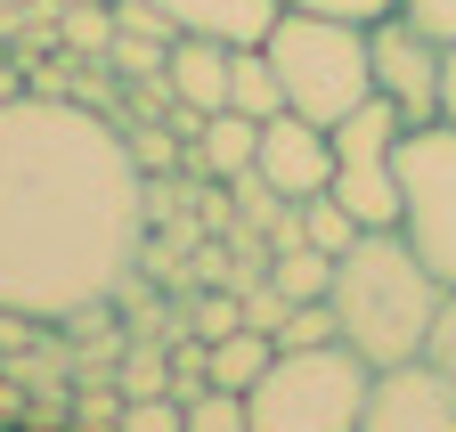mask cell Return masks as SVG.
Returning a JSON list of instances; mask_svg holds the SVG:
<instances>
[{"label": "cell", "mask_w": 456, "mask_h": 432, "mask_svg": "<svg viewBox=\"0 0 456 432\" xmlns=\"http://www.w3.org/2000/svg\"><path fill=\"white\" fill-rule=\"evenodd\" d=\"M228 49L237 41H204V33H180L163 49V90L180 98V106H228Z\"/></svg>", "instance_id": "9c48e42d"}, {"label": "cell", "mask_w": 456, "mask_h": 432, "mask_svg": "<svg viewBox=\"0 0 456 432\" xmlns=\"http://www.w3.org/2000/svg\"><path fill=\"white\" fill-rule=\"evenodd\" d=\"M123 139H131V155H139V172H147V180H163L171 164H188V147H180V139H155V131H123Z\"/></svg>", "instance_id": "d4e9b609"}, {"label": "cell", "mask_w": 456, "mask_h": 432, "mask_svg": "<svg viewBox=\"0 0 456 432\" xmlns=\"http://www.w3.org/2000/svg\"><path fill=\"white\" fill-rule=\"evenodd\" d=\"M188 432H253L245 392H220V384H204V392L188 400Z\"/></svg>", "instance_id": "ffe728a7"}, {"label": "cell", "mask_w": 456, "mask_h": 432, "mask_svg": "<svg viewBox=\"0 0 456 432\" xmlns=\"http://www.w3.org/2000/svg\"><path fill=\"white\" fill-rule=\"evenodd\" d=\"M171 17V33H204V41H269L277 0H147Z\"/></svg>", "instance_id": "30bf717a"}, {"label": "cell", "mask_w": 456, "mask_h": 432, "mask_svg": "<svg viewBox=\"0 0 456 432\" xmlns=\"http://www.w3.org/2000/svg\"><path fill=\"white\" fill-rule=\"evenodd\" d=\"M277 9H318V17H359V25H367V17L391 9V0H277Z\"/></svg>", "instance_id": "83f0119b"}, {"label": "cell", "mask_w": 456, "mask_h": 432, "mask_svg": "<svg viewBox=\"0 0 456 432\" xmlns=\"http://www.w3.org/2000/svg\"><path fill=\"white\" fill-rule=\"evenodd\" d=\"M318 343H342L334 302H294V310H285V327H277V351H318Z\"/></svg>", "instance_id": "d6986e66"}, {"label": "cell", "mask_w": 456, "mask_h": 432, "mask_svg": "<svg viewBox=\"0 0 456 432\" xmlns=\"http://www.w3.org/2000/svg\"><path fill=\"white\" fill-rule=\"evenodd\" d=\"M326 139H334V172H342V164H391L399 139H408V123H399V106H391L383 90H367Z\"/></svg>", "instance_id": "8fae6325"}, {"label": "cell", "mask_w": 456, "mask_h": 432, "mask_svg": "<svg viewBox=\"0 0 456 432\" xmlns=\"http://www.w3.org/2000/svg\"><path fill=\"white\" fill-rule=\"evenodd\" d=\"M204 351H212V384H220V392H253L261 375H269V359H277V335L237 327V335H220V343H204Z\"/></svg>", "instance_id": "9a60e30c"}, {"label": "cell", "mask_w": 456, "mask_h": 432, "mask_svg": "<svg viewBox=\"0 0 456 432\" xmlns=\"http://www.w3.org/2000/svg\"><path fill=\"white\" fill-rule=\"evenodd\" d=\"M114 392L123 400H147V392H171V351H123V367H114Z\"/></svg>", "instance_id": "44dd1931"}, {"label": "cell", "mask_w": 456, "mask_h": 432, "mask_svg": "<svg viewBox=\"0 0 456 432\" xmlns=\"http://www.w3.org/2000/svg\"><path fill=\"white\" fill-rule=\"evenodd\" d=\"M253 147H261V123L237 115V106H212L204 131L188 139V164H196L204 180H237V172H253Z\"/></svg>", "instance_id": "7c38bea8"}, {"label": "cell", "mask_w": 456, "mask_h": 432, "mask_svg": "<svg viewBox=\"0 0 456 432\" xmlns=\"http://www.w3.org/2000/svg\"><path fill=\"white\" fill-rule=\"evenodd\" d=\"M228 106L253 115V123L285 115V90H277V66H269L261 41H237V49H228Z\"/></svg>", "instance_id": "5bb4252c"}, {"label": "cell", "mask_w": 456, "mask_h": 432, "mask_svg": "<svg viewBox=\"0 0 456 432\" xmlns=\"http://www.w3.org/2000/svg\"><path fill=\"white\" fill-rule=\"evenodd\" d=\"M359 432H456V392L432 359H399V367H375L367 384V408H359Z\"/></svg>", "instance_id": "52a82bcc"}, {"label": "cell", "mask_w": 456, "mask_h": 432, "mask_svg": "<svg viewBox=\"0 0 456 432\" xmlns=\"http://www.w3.org/2000/svg\"><path fill=\"white\" fill-rule=\"evenodd\" d=\"M375 367L351 343H318V351H277L269 375L245 392L253 432H359Z\"/></svg>", "instance_id": "277c9868"}, {"label": "cell", "mask_w": 456, "mask_h": 432, "mask_svg": "<svg viewBox=\"0 0 456 432\" xmlns=\"http://www.w3.org/2000/svg\"><path fill=\"white\" fill-rule=\"evenodd\" d=\"M399 237L424 253V269L456 294V131L424 123L399 139Z\"/></svg>", "instance_id": "5b68a950"}, {"label": "cell", "mask_w": 456, "mask_h": 432, "mask_svg": "<svg viewBox=\"0 0 456 432\" xmlns=\"http://www.w3.org/2000/svg\"><path fill=\"white\" fill-rule=\"evenodd\" d=\"M326 302H334L342 343H351L367 367H399V359H424L448 286L424 269V253L399 237V229H359L351 253H334Z\"/></svg>", "instance_id": "7a4b0ae2"}, {"label": "cell", "mask_w": 456, "mask_h": 432, "mask_svg": "<svg viewBox=\"0 0 456 432\" xmlns=\"http://www.w3.org/2000/svg\"><path fill=\"white\" fill-rule=\"evenodd\" d=\"M399 17H416L424 33H440V41H456V0H391Z\"/></svg>", "instance_id": "4316f807"}, {"label": "cell", "mask_w": 456, "mask_h": 432, "mask_svg": "<svg viewBox=\"0 0 456 432\" xmlns=\"http://www.w3.org/2000/svg\"><path fill=\"white\" fill-rule=\"evenodd\" d=\"M114 432H188V400H171V392L123 400V416H114Z\"/></svg>", "instance_id": "7402d4cb"}, {"label": "cell", "mask_w": 456, "mask_h": 432, "mask_svg": "<svg viewBox=\"0 0 456 432\" xmlns=\"http://www.w3.org/2000/svg\"><path fill=\"white\" fill-rule=\"evenodd\" d=\"M147 253V172L131 139L66 90L0 98V310L66 327L114 302Z\"/></svg>", "instance_id": "6da1fadb"}, {"label": "cell", "mask_w": 456, "mask_h": 432, "mask_svg": "<svg viewBox=\"0 0 456 432\" xmlns=\"http://www.w3.org/2000/svg\"><path fill=\"white\" fill-rule=\"evenodd\" d=\"M367 58H375V90L399 106L408 131L440 123V58H448L440 33H424L416 17H399V9H383V17H367Z\"/></svg>", "instance_id": "8992f818"}, {"label": "cell", "mask_w": 456, "mask_h": 432, "mask_svg": "<svg viewBox=\"0 0 456 432\" xmlns=\"http://www.w3.org/2000/svg\"><path fill=\"white\" fill-rule=\"evenodd\" d=\"M269 66L294 115H310L318 131H334L351 106L375 90V58H367V25L359 17H318V9H277L269 25Z\"/></svg>", "instance_id": "3957f363"}, {"label": "cell", "mask_w": 456, "mask_h": 432, "mask_svg": "<svg viewBox=\"0 0 456 432\" xmlns=\"http://www.w3.org/2000/svg\"><path fill=\"white\" fill-rule=\"evenodd\" d=\"M269 286H277L285 302H326L334 253H318V245H277V253H269Z\"/></svg>", "instance_id": "2e32d148"}, {"label": "cell", "mask_w": 456, "mask_h": 432, "mask_svg": "<svg viewBox=\"0 0 456 432\" xmlns=\"http://www.w3.org/2000/svg\"><path fill=\"white\" fill-rule=\"evenodd\" d=\"M237 327H245V294H237V286L180 294V335H196V343H220V335H237Z\"/></svg>", "instance_id": "e0dca14e"}, {"label": "cell", "mask_w": 456, "mask_h": 432, "mask_svg": "<svg viewBox=\"0 0 456 432\" xmlns=\"http://www.w3.org/2000/svg\"><path fill=\"white\" fill-rule=\"evenodd\" d=\"M440 123L456 131V41H448V58H440Z\"/></svg>", "instance_id": "f1b7e54d"}, {"label": "cell", "mask_w": 456, "mask_h": 432, "mask_svg": "<svg viewBox=\"0 0 456 432\" xmlns=\"http://www.w3.org/2000/svg\"><path fill=\"white\" fill-rule=\"evenodd\" d=\"M424 359L448 375V392H456V294L440 302V318H432V343H424Z\"/></svg>", "instance_id": "484cf974"}, {"label": "cell", "mask_w": 456, "mask_h": 432, "mask_svg": "<svg viewBox=\"0 0 456 432\" xmlns=\"http://www.w3.org/2000/svg\"><path fill=\"white\" fill-rule=\"evenodd\" d=\"M237 294H245V327H261V335H277V327H285V310H294V302L269 286V269H261V278H245Z\"/></svg>", "instance_id": "cb8c5ba5"}, {"label": "cell", "mask_w": 456, "mask_h": 432, "mask_svg": "<svg viewBox=\"0 0 456 432\" xmlns=\"http://www.w3.org/2000/svg\"><path fill=\"white\" fill-rule=\"evenodd\" d=\"M204 384H212V351L196 335H180V343H171V400H196Z\"/></svg>", "instance_id": "603a6c76"}, {"label": "cell", "mask_w": 456, "mask_h": 432, "mask_svg": "<svg viewBox=\"0 0 456 432\" xmlns=\"http://www.w3.org/2000/svg\"><path fill=\"white\" fill-rule=\"evenodd\" d=\"M0 9H17V0H0Z\"/></svg>", "instance_id": "f546056e"}, {"label": "cell", "mask_w": 456, "mask_h": 432, "mask_svg": "<svg viewBox=\"0 0 456 432\" xmlns=\"http://www.w3.org/2000/svg\"><path fill=\"white\" fill-rule=\"evenodd\" d=\"M294 237L318 245V253H351V245H359V221H351L334 196H302V204H294Z\"/></svg>", "instance_id": "ac0fdd59"}, {"label": "cell", "mask_w": 456, "mask_h": 432, "mask_svg": "<svg viewBox=\"0 0 456 432\" xmlns=\"http://www.w3.org/2000/svg\"><path fill=\"white\" fill-rule=\"evenodd\" d=\"M253 172L285 196V204H302V196H326L334 188V139L310 123V115H269L261 123V147H253Z\"/></svg>", "instance_id": "ba28073f"}, {"label": "cell", "mask_w": 456, "mask_h": 432, "mask_svg": "<svg viewBox=\"0 0 456 432\" xmlns=\"http://www.w3.org/2000/svg\"><path fill=\"white\" fill-rule=\"evenodd\" d=\"M359 229H399V164H342L326 188Z\"/></svg>", "instance_id": "4fadbf2b"}]
</instances>
